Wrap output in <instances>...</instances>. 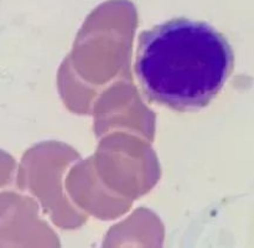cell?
<instances>
[{"label":"cell","instance_id":"obj_1","mask_svg":"<svg viewBox=\"0 0 254 248\" xmlns=\"http://www.w3.org/2000/svg\"><path fill=\"white\" fill-rule=\"evenodd\" d=\"M232 68V47L206 22L174 19L139 39L135 73L144 93L176 111L207 106Z\"/></svg>","mask_w":254,"mask_h":248}]
</instances>
